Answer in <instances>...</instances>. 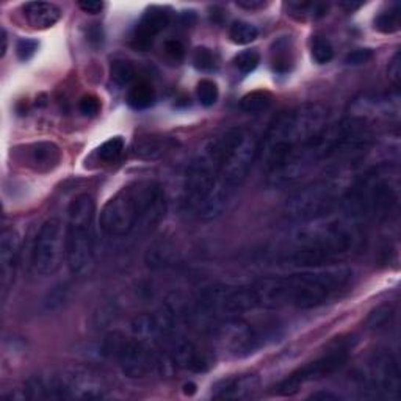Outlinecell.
I'll list each match as a JSON object with an SVG mask.
<instances>
[{"label":"cell","mask_w":401,"mask_h":401,"mask_svg":"<svg viewBox=\"0 0 401 401\" xmlns=\"http://www.w3.org/2000/svg\"><path fill=\"white\" fill-rule=\"evenodd\" d=\"M351 269L347 267L301 268L279 278H265L254 286L259 309L296 307L314 309L331 301L350 284Z\"/></svg>","instance_id":"cell-1"},{"label":"cell","mask_w":401,"mask_h":401,"mask_svg":"<svg viewBox=\"0 0 401 401\" xmlns=\"http://www.w3.org/2000/svg\"><path fill=\"white\" fill-rule=\"evenodd\" d=\"M167 209L168 200L160 184L138 181L124 186L103 205L99 224L108 237H127L154 229L167 215Z\"/></svg>","instance_id":"cell-2"},{"label":"cell","mask_w":401,"mask_h":401,"mask_svg":"<svg viewBox=\"0 0 401 401\" xmlns=\"http://www.w3.org/2000/svg\"><path fill=\"white\" fill-rule=\"evenodd\" d=\"M329 124V112L322 103H304L274 117L264 140L259 143L257 158L267 171H273L286 158L322 132Z\"/></svg>","instance_id":"cell-3"},{"label":"cell","mask_w":401,"mask_h":401,"mask_svg":"<svg viewBox=\"0 0 401 401\" xmlns=\"http://www.w3.org/2000/svg\"><path fill=\"white\" fill-rule=\"evenodd\" d=\"M323 219V218H322ZM307 221L292 237V248L284 255L290 267L317 268L333 265L355 245V232L342 221Z\"/></svg>","instance_id":"cell-4"},{"label":"cell","mask_w":401,"mask_h":401,"mask_svg":"<svg viewBox=\"0 0 401 401\" xmlns=\"http://www.w3.org/2000/svg\"><path fill=\"white\" fill-rule=\"evenodd\" d=\"M397 200V185L389 177V170L375 168L348 186L340 205L355 221L383 219L395 209Z\"/></svg>","instance_id":"cell-5"},{"label":"cell","mask_w":401,"mask_h":401,"mask_svg":"<svg viewBox=\"0 0 401 401\" xmlns=\"http://www.w3.org/2000/svg\"><path fill=\"white\" fill-rule=\"evenodd\" d=\"M96 203L84 193L72 199L66 223V264L74 276H88L96 264Z\"/></svg>","instance_id":"cell-6"},{"label":"cell","mask_w":401,"mask_h":401,"mask_svg":"<svg viewBox=\"0 0 401 401\" xmlns=\"http://www.w3.org/2000/svg\"><path fill=\"white\" fill-rule=\"evenodd\" d=\"M218 158V176L223 189L232 195L250 176L259 155V141L245 129H227L209 140Z\"/></svg>","instance_id":"cell-7"},{"label":"cell","mask_w":401,"mask_h":401,"mask_svg":"<svg viewBox=\"0 0 401 401\" xmlns=\"http://www.w3.org/2000/svg\"><path fill=\"white\" fill-rule=\"evenodd\" d=\"M348 186L345 185L342 176L320 179V181L304 185L288 198L286 217L293 221H301V223L322 219L337 205H340Z\"/></svg>","instance_id":"cell-8"},{"label":"cell","mask_w":401,"mask_h":401,"mask_svg":"<svg viewBox=\"0 0 401 401\" xmlns=\"http://www.w3.org/2000/svg\"><path fill=\"white\" fill-rule=\"evenodd\" d=\"M43 378L46 398L52 400H101L108 395L103 379L93 370L72 367Z\"/></svg>","instance_id":"cell-9"},{"label":"cell","mask_w":401,"mask_h":401,"mask_svg":"<svg viewBox=\"0 0 401 401\" xmlns=\"http://www.w3.org/2000/svg\"><path fill=\"white\" fill-rule=\"evenodd\" d=\"M66 260V226L58 218L46 219L34 235L30 251L32 273L47 278L60 269Z\"/></svg>","instance_id":"cell-10"},{"label":"cell","mask_w":401,"mask_h":401,"mask_svg":"<svg viewBox=\"0 0 401 401\" xmlns=\"http://www.w3.org/2000/svg\"><path fill=\"white\" fill-rule=\"evenodd\" d=\"M103 352L113 357L122 373L129 378H144L157 365L158 352L135 336L126 337L112 333L103 340Z\"/></svg>","instance_id":"cell-11"},{"label":"cell","mask_w":401,"mask_h":401,"mask_svg":"<svg viewBox=\"0 0 401 401\" xmlns=\"http://www.w3.org/2000/svg\"><path fill=\"white\" fill-rule=\"evenodd\" d=\"M359 381L362 390L373 398L397 400L401 381L395 356L387 350L376 351L364 367Z\"/></svg>","instance_id":"cell-12"},{"label":"cell","mask_w":401,"mask_h":401,"mask_svg":"<svg viewBox=\"0 0 401 401\" xmlns=\"http://www.w3.org/2000/svg\"><path fill=\"white\" fill-rule=\"evenodd\" d=\"M212 333L226 351L235 356H246L260 348L265 342L267 331L255 328L254 324L240 320L238 317L221 318L219 323L210 324Z\"/></svg>","instance_id":"cell-13"},{"label":"cell","mask_w":401,"mask_h":401,"mask_svg":"<svg viewBox=\"0 0 401 401\" xmlns=\"http://www.w3.org/2000/svg\"><path fill=\"white\" fill-rule=\"evenodd\" d=\"M348 357L350 355L347 347H337L331 350L328 355H323L322 357L315 359V361L295 370L292 375L276 387V393L282 397H292L306 383L317 381V379L326 378L329 375H334L336 371L342 370L345 364L348 362Z\"/></svg>","instance_id":"cell-14"},{"label":"cell","mask_w":401,"mask_h":401,"mask_svg":"<svg viewBox=\"0 0 401 401\" xmlns=\"http://www.w3.org/2000/svg\"><path fill=\"white\" fill-rule=\"evenodd\" d=\"M20 257V237L16 229L5 227L0 235V290L2 298L11 290L16 281Z\"/></svg>","instance_id":"cell-15"},{"label":"cell","mask_w":401,"mask_h":401,"mask_svg":"<svg viewBox=\"0 0 401 401\" xmlns=\"http://www.w3.org/2000/svg\"><path fill=\"white\" fill-rule=\"evenodd\" d=\"M260 378L254 373H243L224 378L213 386L212 397L217 400H248L257 393Z\"/></svg>","instance_id":"cell-16"},{"label":"cell","mask_w":401,"mask_h":401,"mask_svg":"<svg viewBox=\"0 0 401 401\" xmlns=\"http://www.w3.org/2000/svg\"><path fill=\"white\" fill-rule=\"evenodd\" d=\"M168 24L170 13L162 6H151V8L144 11L141 20L136 25L134 46L140 51H146L157 34L167 29Z\"/></svg>","instance_id":"cell-17"},{"label":"cell","mask_w":401,"mask_h":401,"mask_svg":"<svg viewBox=\"0 0 401 401\" xmlns=\"http://www.w3.org/2000/svg\"><path fill=\"white\" fill-rule=\"evenodd\" d=\"M61 149L53 141H38L29 144L24 152V162L29 168L38 172H51L61 162Z\"/></svg>","instance_id":"cell-18"},{"label":"cell","mask_w":401,"mask_h":401,"mask_svg":"<svg viewBox=\"0 0 401 401\" xmlns=\"http://www.w3.org/2000/svg\"><path fill=\"white\" fill-rule=\"evenodd\" d=\"M24 18L37 30H47L61 19V8L51 2H29L24 5Z\"/></svg>","instance_id":"cell-19"},{"label":"cell","mask_w":401,"mask_h":401,"mask_svg":"<svg viewBox=\"0 0 401 401\" xmlns=\"http://www.w3.org/2000/svg\"><path fill=\"white\" fill-rule=\"evenodd\" d=\"M176 141L168 136L160 135H149L141 136L134 143L132 146V155L140 160H157L167 155L170 151L176 148Z\"/></svg>","instance_id":"cell-20"},{"label":"cell","mask_w":401,"mask_h":401,"mask_svg":"<svg viewBox=\"0 0 401 401\" xmlns=\"http://www.w3.org/2000/svg\"><path fill=\"white\" fill-rule=\"evenodd\" d=\"M126 101L129 107H132L134 110H146L154 103L155 91L148 82H138L129 89Z\"/></svg>","instance_id":"cell-21"},{"label":"cell","mask_w":401,"mask_h":401,"mask_svg":"<svg viewBox=\"0 0 401 401\" xmlns=\"http://www.w3.org/2000/svg\"><path fill=\"white\" fill-rule=\"evenodd\" d=\"M273 96L272 93L264 91V89H257V91H251L245 94L240 101V110L245 113L255 115L262 113L272 107Z\"/></svg>","instance_id":"cell-22"},{"label":"cell","mask_w":401,"mask_h":401,"mask_svg":"<svg viewBox=\"0 0 401 401\" xmlns=\"http://www.w3.org/2000/svg\"><path fill=\"white\" fill-rule=\"evenodd\" d=\"M328 4L320 2H290L287 4V11L290 16L296 19H317L328 13Z\"/></svg>","instance_id":"cell-23"},{"label":"cell","mask_w":401,"mask_h":401,"mask_svg":"<svg viewBox=\"0 0 401 401\" xmlns=\"http://www.w3.org/2000/svg\"><path fill=\"white\" fill-rule=\"evenodd\" d=\"M272 66L273 71L278 74H287L292 69L293 57L287 39H279L278 43H274L272 51Z\"/></svg>","instance_id":"cell-24"},{"label":"cell","mask_w":401,"mask_h":401,"mask_svg":"<svg viewBox=\"0 0 401 401\" xmlns=\"http://www.w3.org/2000/svg\"><path fill=\"white\" fill-rule=\"evenodd\" d=\"M110 75H112V80L116 85L127 87L135 80L136 69L132 61L117 58L112 61V66H110Z\"/></svg>","instance_id":"cell-25"},{"label":"cell","mask_w":401,"mask_h":401,"mask_svg":"<svg viewBox=\"0 0 401 401\" xmlns=\"http://www.w3.org/2000/svg\"><path fill=\"white\" fill-rule=\"evenodd\" d=\"M259 30L257 27L253 25L251 23H246V20H235L229 29V38L234 44L238 46H246L251 44L253 41L257 39Z\"/></svg>","instance_id":"cell-26"},{"label":"cell","mask_w":401,"mask_h":401,"mask_svg":"<svg viewBox=\"0 0 401 401\" xmlns=\"http://www.w3.org/2000/svg\"><path fill=\"white\" fill-rule=\"evenodd\" d=\"M124 152V140L122 136H112L106 143L101 144V148L96 151V155L103 163H113L120 160Z\"/></svg>","instance_id":"cell-27"},{"label":"cell","mask_w":401,"mask_h":401,"mask_svg":"<svg viewBox=\"0 0 401 401\" xmlns=\"http://www.w3.org/2000/svg\"><path fill=\"white\" fill-rule=\"evenodd\" d=\"M375 29L381 33H393L400 30V5L389 6V10L381 11L375 19Z\"/></svg>","instance_id":"cell-28"},{"label":"cell","mask_w":401,"mask_h":401,"mask_svg":"<svg viewBox=\"0 0 401 401\" xmlns=\"http://www.w3.org/2000/svg\"><path fill=\"white\" fill-rule=\"evenodd\" d=\"M310 55L317 65H328L334 58V47L324 37H314L310 44Z\"/></svg>","instance_id":"cell-29"},{"label":"cell","mask_w":401,"mask_h":401,"mask_svg":"<svg viewBox=\"0 0 401 401\" xmlns=\"http://www.w3.org/2000/svg\"><path fill=\"white\" fill-rule=\"evenodd\" d=\"M196 94H198V101L200 102V106L204 107H212L215 106L218 98H219V91L218 87L213 80H200L196 88Z\"/></svg>","instance_id":"cell-30"},{"label":"cell","mask_w":401,"mask_h":401,"mask_svg":"<svg viewBox=\"0 0 401 401\" xmlns=\"http://www.w3.org/2000/svg\"><path fill=\"white\" fill-rule=\"evenodd\" d=\"M260 63V55L257 51H245L238 53L234 60L235 68L238 69L241 74H250Z\"/></svg>","instance_id":"cell-31"},{"label":"cell","mask_w":401,"mask_h":401,"mask_svg":"<svg viewBox=\"0 0 401 401\" xmlns=\"http://www.w3.org/2000/svg\"><path fill=\"white\" fill-rule=\"evenodd\" d=\"M193 65L199 71H212L215 68V55L209 47H196L195 52H193Z\"/></svg>","instance_id":"cell-32"},{"label":"cell","mask_w":401,"mask_h":401,"mask_svg":"<svg viewBox=\"0 0 401 401\" xmlns=\"http://www.w3.org/2000/svg\"><path fill=\"white\" fill-rule=\"evenodd\" d=\"M38 47H39V44H38L37 39H30V38L19 39L18 44H16L18 58L20 61H29L30 58H33V55L37 53Z\"/></svg>","instance_id":"cell-33"},{"label":"cell","mask_w":401,"mask_h":401,"mask_svg":"<svg viewBox=\"0 0 401 401\" xmlns=\"http://www.w3.org/2000/svg\"><path fill=\"white\" fill-rule=\"evenodd\" d=\"M392 317H393V310L389 306H381L376 310H373L367 323L370 328H383L390 322Z\"/></svg>","instance_id":"cell-34"},{"label":"cell","mask_w":401,"mask_h":401,"mask_svg":"<svg viewBox=\"0 0 401 401\" xmlns=\"http://www.w3.org/2000/svg\"><path fill=\"white\" fill-rule=\"evenodd\" d=\"M79 110L85 116H96L101 112V101L91 94L84 96L79 102Z\"/></svg>","instance_id":"cell-35"},{"label":"cell","mask_w":401,"mask_h":401,"mask_svg":"<svg viewBox=\"0 0 401 401\" xmlns=\"http://www.w3.org/2000/svg\"><path fill=\"white\" fill-rule=\"evenodd\" d=\"M371 58H373V52L370 49H356L351 51L347 57H345V63L359 66V65H365Z\"/></svg>","instance_id":"cell-36"},{"label":"cell","mask_w":401,"mask_h":401,"mask_svg":"<svg viewBox=\"0 0 401 401\" xmlns=\"http://www.w3.org/2000/svg\"><path fill=\"white\" fill-rule=\"evenodd\" d=\"M165 52H167L172 60L182 61L185 57V46L179 39H168L165 43Z\"/></svg>","instance_id":"cell-37"},{"label":"cell","mask_w":401,"mask_h":401,"mask_svg":"<svg viewBox=\"0 0 401 401\" xmlns=\"http://www.w3.org/2000/svg\"><path fill=\"white\" fill-rule=\"evenodd\" d=\"M389 80L392 82V85L395 87V89L400 88V82H401V57L400 52H397L393 55V58L390 60L389 63Z\"/></svg>","instance_id":"cell-38"},{"label":"cell","mask_w":401,"mask_h":401,"mask_svg":"<svg viewBox=\"0 0 401 401\" xmlns=\"http://www.w3.org/2000/svg\"><path fill=\"white\" fill-rule=\"evenodd\" d=\"M79 8L84 13H89V15H98L103 8V2H98V0H82V2H79Z\"/></svg>","instance_id":"cell-39"},{"label":"cell","mask_w":401,"mask_h":401,"mask_svg":"<svg viewBox=\"0 0 401 401\" xmlns=\"http://www.w3.org/2000/svg\"><path fill=\"white\" fill-rule=\"evenodd\" d=\"M237 5L246 10H257V8H264L267 4L262 2V0H240V2H237Z\"/></svg>","instance_id":"cell-40"},{"label":"cell","mask_w":401,"mask_h":401,"mask_svg":"<svg viewBox=\"0 0 401 401\" xmlns=\"http://www.w3.org/2000/svg\"><path fill=\"white\" fill-rule=\"evenodd\" d=\"M0 43H2V47H0V57H5L6 49H8V34H6V30L0 29Z\"/></svg>","instance_id":"cell-41"},{"label":"cell","mask_w":401,"mask_h":401,"mask_svg":"<svg viewBox=\"0 0 401 401\" xmlns=\"http://www.w3.org/2000/svg\"><path fill=\"white\" fill-rule=\"evenodd\" d=\"M312 400H340L338 395H334V393H329V392H317L314 395H310Z\"/></svg>","instance_id":"cell-42"},{"label":"cell","mask_w":401,"mask_h":401,"mask_svg":"<svg viewBox=\"0 0 401 401\" xmlns=\"http://www.w3.org/2000/svg\"><path fill=\"white\" fill-rule=\"evenodd\" d=\"M340 6L342 8H347L348 11H355L357 8H361L362 2H340Z\"/></svg>","instance_id":"cell-43"},{"label":"cell","mask_w":401,"mask_h":401,"mask_svg":"<svg viewBox=\"0 0 401 401\" xmlns=\"http://www.w3.org/2000/svg\"><path fill=\"white\" fill-rule=\"evenodd\" d=\"M195 392H196V386L193 384V383H189V384L184 386V393H185V395L191 397Z\"/></svg>","instance_id":"cell-44"}]
</instances>
